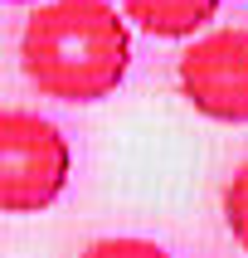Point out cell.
Listing matches in <instances>:
<instances>
[{"label":"cell","mask_w":248,"mask_h":258,"mask_svg":"<svg viewBox=\"0 0 248 258\" xmlns=\"http://www.w3.org/2000/svg\"><path fill=\"white\" fill-rule=\"evenodd\" d=\"M20 69L39 98L102 102L131 69V25L112 0H44L20 29Z\"/></svg>","instance_id":"1"},{"label":"cell","mask_w":248,"mask_h":258,"mask_svg":"<svg viewBox=\"0 0 248 258\" xmlns=\"http://www.w3.org/2000/svg\"><path fill=\"white\" fill-rule=\"evenodd\" d=\"M73 146L39 112H0V215H39L68 190Z\"/></svg>","instance_id":"2"},{"label":"cell","mask_w":248,"mask_h":258,"mask_svg":"<svg viewBox=\"0 0 248 258\" xmlns=\"http://www.w3.org/2000/svg\"><path fill=\"white\" fill-rule=\"evenodd\" d=\"M180 98L209 122H248V29L224 25L190 39L175 58Z\"/></svg>","instance_id":"3"},{"label":"cell","mask_w":248,"mask_h":258,"mask_svg":"<svg viewBox=\"0 0 248 258\" xmlns=\"http://www.w3.org/2000/svg\"><path fill=\"white\" fill-rule=\"evenodd\" d=\"M117 10L151 39H195L219 15V0H117Z\"/></svg>","instance_id":"4"},{"label":"cell","mask_w":248,"mask_h":258,"mask_svg":"<svg viewBox=\"0 0 248 258\" xmlns=\"http://www.w3.org/2000/svg\"><path fill=\"white\" fill-rule=\"evenodd\" d=\"M224 224H229L233 244L248 253V161L229 175V185H224Z\"/></svg>","instance_id":"5"},{"label":"cell","mask_w":248,"mask_h":258,"mask_svg":"<svg viewBox=\"0 0 248 258\" xmlns=\"http://www.w3.org/2000/svg\"><path fill=\"white\" fill-rule=\"evenodd\" d=\"M78 258H171L156 239H136V234H112V239H98L88 244Z\"/></svg>","instance_id":"6"},{"label":"cell","mask_w":248,"mask_h":258,"mask_svg":"<svg viewBox=\"0 0 248 258\" xmlns=\"http://www.w3.org/2000/svg\"><path fill=\"white\" fill-rule=\"evenodd\" d=\"M0 5H44V0H0Z\"/></svg>","instance_id":"7"}]
</instances>
